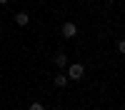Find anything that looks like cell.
Listing matches in <instances>:
<instances>
[{"instance_id":"1","label":"cell","mask_w":125,"mask_h":110,"mask_svg":"<svg viewBox=\"0 0 125 110\" xmlns=\"http://www.w3.org/2000/svg\"><path fill=\"white\" fill-rule=\"evenodd\" d=\"M83 75H85V65H80V63L68 65V80H80Z\"/></svg>"},{"instance_id":"5","label":"cell","mask_w":125,"mask_h":110,"mask_svg":"<svg viewBox=\"0 0 125 110\" xmlns=\"http://www.w3.org/2000/svg\"><path fill=\"white\" fill-rule=\"evenodd\" d=\"M68 85V75H55V88H65Z\"/></svg>"},{"instance_id":"2","label":"cell","mask_w":125,"mask_h":110,"mask_svg":"<svg viewBox=\"0 0 125 110\" xmlns=\"http://www.w3.org/2000/svg\"><path fill=\"white\" fill-rule=\"evenodd\" d=\"M62 35L65 38H75L78 35V25L75 23H62Z\"/></svg>"},{"instance_id":"4","label":"cell","mask_w":125,"mask_h":110,"mask_svg":"<svg viewBox=\"0 0 125 110\" xmlns=\"http://www.w3.org/2000/svg\"><path fill=\"white\" fill-rule=\"evenodd\" d=\"M55 68H68V55L65 53H58L55 55Z\"/></svg>"},{"instance_id":"6","label":"cell","mask_w":125,"mask_h":110,"mask_svg":"<svg viewBox=\"0 0 125 110\" xmlns=\"http://www.w3.org/2000/svg\"><path fill=\"white\" fill-rule=\"evenodd\" d=\"M115 45H118V53H123V55H125V38H123V40H118Z\"/></svg>"},{"instance_id":"8","label":"cell","mask_w":125,"mask_h":110,"mask_svg":"<svg viewBox=\"0 0 125 110\" xmlns=\"http://www.w3.org/2000/svg\"><path fill=\"white\" fill-rule=\"evenodd\" d=\"M0 3H8V0H0Z\"/></svg>"},{"instance_id":"7","label":"cell","mask_w":125,"mask_h":110,"mask_svg":"<svg viewBox=\"0 0 125 110\" xmlns=\"http://www.w3.org/2000/svg\"><path fill=\"white\" fill-rule=\"evenodd\" d=\"M28 110H45L43 103H33V105H28Z\"/></svg>"},{"instance_id":"3","label":"cell","mask_w":125,"mask_h":110,"mask_svg":"<svg viewBox=\"0 0 125 110\" xmlns=\"http://www.w3.org/2000/svg\"><path fill=\"white\" fill-rule=\"evenodd\" d=\"M15 23H18L20 28H25V25L30 23V15H28V13H18V15H15Z\"/></svg>"},{"instance_id":"9","label":"cell","mask_w":125,"mask_h":110,"mask_svg":"<svg viewBox=\"0 0 125 110\" xmlns=\"http://www.w3.org/2000/svg\"><path fill=\"white\" fill-rule=\"evenodd\" d=\"M55 110H62V108H55Z\"/></svg>"}]
</instances>
